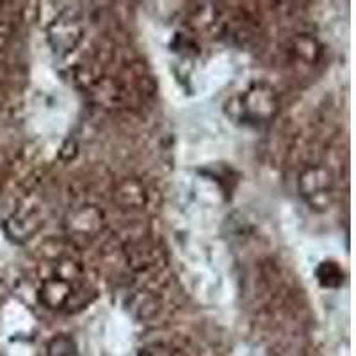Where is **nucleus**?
I'll return each instance as SVG.
<instances>
[{"label":"nucleus","mask_w":356,"mask_h":356,"mask_svg":"<svg viewBox=\"0 0 356 356\" xmlns=\"http://www.w3.org/2000/svg\"><path fill=\"white\" fill-rule=\"evenodd\" d=\"M280 111V98L267 84H253L227 102V114L243 125L264 127L271 123Z\"/></svg>","instance_id":"1"},{"label":"nucleus","mask_w":356,"mask_h":356,"mask_svg":"<svg viewBox=\"0 0 356 356\" xmlns=\"http://www.w3.org/2000/svg\"><path fill=\"white\" fill-rule=\"evenodd\" d=\"M333 189V178L326 168L312 166L301 173L300 177V193L305 200L314 207L326 203L330 193Z\"/></svg>","instance_id":"2"},{"label":"nucleus","mask_w":356,"mask_h":356,"mask_svg":"<svg viewBox=\"0 0 356 356\" xmlns=\"http://www.w3.org/2000/svg\"><path fill=\"white\" fill-rule=\"evenodd\" d=\"M82 38V29L72 18H57L49 27V41L57 54L72 52Z\"/></svg>","instance_id":"3"},{"label":"nucleus","mask_w":356,"mask_h":356,"mask_svg":"<svg viewBox=\"0 0 356 356\" xmlns=\"http://www.w3.org/2000/svg\"><path fill=\"white\" fill-rule=\"evenodd\" d=\"M73 296V287L68 278L56 276V278H47L40 287L41 303L47 305L52 310H63L70 303Z\"/></svg>","instance_id":"4"},{"label":"nucleus","mask_w":356,"mask_h":356,"mask_svg":"<svg viewBox=\"0 0 356 356\" xmlns=\"http://www.w3.org/2000/svg\"><path fill=\"white\" fill-rule=\"evenodd\" d=\"M40 227L41 218L38 216V212L34 211L17 212V214H13L4 225L6 234H8L13 241H17V243L31 239L33 234H36Z\"/></svg>","instance_id":"5"},{"label":"nucleus","mask_w":356,"mask_h":356,"mask_svg":"<svg viewBox=\"0 0 356 356\" xmlns=\"http://www.w3.org/2000/svg\"><path fill=\"white\" fill-rule=\"evenodd\" d=\"M100 222H102L100 212H98L97 209H93V207H86V209H82V211L73 214L72 221H70V227H72L75 232H79V234L89 235L100 228Z\"/></svg>","instance_id":"6"},{"label":"nucleus","mask_w":356,"mask_h":356,"mask_svg":"<svg viewBox=\"0 0 356 356\" xmlns=\"http://www.w3.org/2000/svg\"><path fill=\"white\" fill-rule=\"evenodd\" d=\"M317 282L326 289H339L340 285L344 284V271L333 260H324L317 267Z\"/></svg>","instance_id":"7"},{"label":"nucleus","mask_w":356,"mask_h":356,"mask_svg":"<svg viewBox=\"0 0 356 356\" xmlns=\"http://www.w3.org/2000/svg\"><path fill=\"white\" fill-rule=\"evenodd\" d=\"M118 198H120L122 205L129 207V209H138V207H141V203H145V191L138 182L125 180L118 191Z\"/></svg>","instance_id":"8"},{"label":"nucleus","mask_w":356,"mask_h":356,"mask_svg":"<svg viewBox=\"0 0 356 356\" xmlns=\"http://www.w3.org/2000/svg\"><path fill=\"white\" fill-rule=\"evenodd\" d=\"M77 344L70 335L54 337L49 344V356H75Z\"/></svg>","instance_id":"9"},{"label":"nucleus","mask_w":356,"mask_h":356,"mask_svg":"<svg viewBox=\"0 0 356 356\" xmlns=\"http://www.w3.org/2000/svg\"><path fill=\"white\" fill-rule=\"evenodd\" d=\"M139 356H184L178 349L166 344H150L139 351Z\"/></svg>","instance_id":"10"},{"label":"nucleus","mask_w":356,"mask_h":356,"mask_svg":"<svg viewBox=\"0 0 356 356\" xmlns=\"http://www.w3.org/2000/svg\"><path fill=\"white\" fill-rule=\"evenodd\" d=\"M9 38H11V27H9V24L0 20V49H4L8 44Z\"/></svg>","instance_id":"11"}]
</instances>
